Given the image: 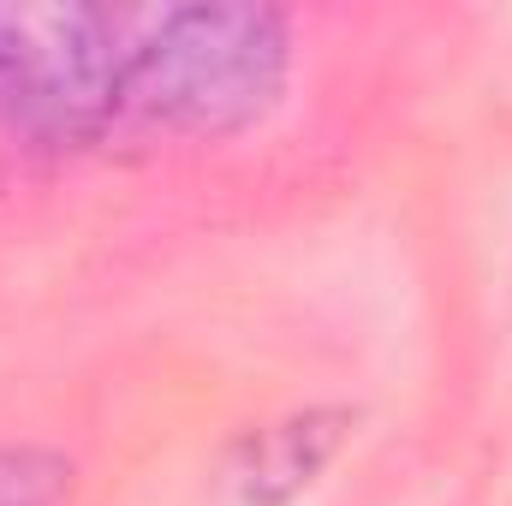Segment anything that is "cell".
<instances>
[{
  "label": "cell",
  "instance_id": "4",
  "mask_svg": "<svg viewBox=\"0 0 512 506\" xmlns=\"http://www.w3.org/2000/svg\"><path fill=\"white\" fill-rule=\"evenodd\" d=\"M72 459L54 447H0V506H66Z\"/></svg>",
  "mask_w": 512,
  "mask_h": 506
},
{
  "label": "cell",
  "instance_id": "3",
  "mask_svg": "<svg viewBox=\"0 0 512 506\" xmlns=\"http://www.w3.org/2000/svg\"><path fill=\"white\" fill-rule=\"evenodd\" d=\"M352 423V411H292L239 435L227 453V489L239 495V506H286L334 465Z\"/></svg>",
  "mask_w": 512,
  "mask_h": 506
},
{
  "label": "cell",
  "instance_id": "2",
  "mask_svg": "<svg viewBox=\"0 0 512 506\" xmlns=\"http://www.w3.org/2000/svg\"><path fill=\"white\" fill-rule=\"evenodd\" d=\"M126 108L120 18L78 0H0V126L42 149L102 137Z\"/></svg>",
  "mask_w": 512,
  "mask_h": 506
},
{
  "label": "cell",
  "instance_id": "1",
  "mask_svg": "<svg viewBox=\"0 0 512 506\" xmlns=\"http://www.w3.org/2000/svg\"><path fill=\"white\" fill-rule=\"evenodd\" d=\"M126 108L179 137H239L262 126L292 78V24L274 6H161L120 18Z\"/></svg>",
  "mask_w": 512,
  "mask_h": 506
}]
</instances>
